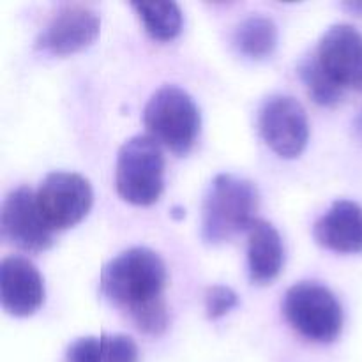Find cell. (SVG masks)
<instances>
[{"instance_id":"8fae6325","label":"cell","mask_w":362,"mask_h":362,"mask_svg":"<svg viewBox=\"0 0 362 362\" xmlns=\"http://www.w3.org/2000/svg\"><path fill=\"white\" fill-rule=\"evenodd\" d=\"M0 300L14 317H28L45 303V281L35 265L23 257H7L0 264Z\"/></svg>"},{"instance_id":"277c9868","label":"cell","mask_w":362,"mask_h":362,"mask_svg":"<svg viewBox=\"0 0 362 362\" xmlns=\"http://www.w3.org/2000/svg\"><path fill=\"white\" fill-rule=\"evenodd\" d=\"M144 124L158 144L186 154L200 133V110L184 88L163 85L145 105Z\"/></svg>"},{"instance_id":"7c38bea8","label":"cell","mask_w":362,"mask_h":362,"mask_svg":"<svg viewBox=\"0 0 362 362\" xmlns=\"http://www.w3.org/2000/svg\"><path fill=\"white\" fill-rule=\"evenodd\" d=\"M313 237L327 250L338 253H361L362 207L352 200H336L315 223Z\"/></svg>"},{"instance_id":"3957f363","label":"cell","mask_w":362,"mask_h":362,"mask_svg":"<svg viewBox=\"0 0 362 362\" xmlns=\"http://www.w3.org/2000/svg\"><path fill=\"white\" fill-rule=\"evenodd\" d=\"M115 186L133 205H152L165 187V156L151 134H136L122 144L117 154Z\"/></svg>"},{"instance_id":"8992f818","label":"cell","mask_w":362,"mask_h":362,"mask_svg":"<svg viewBox=\"0 0 362 362\" xmlns=\"http://www.w3.org/2000/svg\"><path fill=\"white\" fill-rule=\"evenodd\" d=\"M92 198L90 182L73 172L48 173L35 191L39 212L53 232L81 221L90 211Z\"/></svg>"},{"instance_id":"9c48e42d","label":"cell","mask_w":362,"mask_h":362,"mask_svg":"<svg viewBox=\"0 0 362 362\" xmlns=\"http://www.w3.org/2000/svg\"><path fill=\"white\" fill-rule=\"evenodd\" d=\"M0 230L4 239L23 251H45L53 244V230L46 225L35 204V193L28 186L11 191L0 209Z\"/></svg>"},{"instance_id":"2e32d148","label":"cell","mask_w":362,"mask_h":362,"mask_svg":"<svg viewBox=\"0 0 362 362\" xmlns=\"http://www.w3.org/2000/svg\"><path fill=\"white\" fill-rule=\"evenodd\" d=\"M133 7L154 39L168 41L182 28V11L177 2H134Z\"/></svg>"},{"instance_id":"5bb4252c","label":"cell","mask_w":362,"mask_h":362,"mask_svg":"<svg viewBox=\"0 0 362 362\" xmlns=\"http://www.w3.org/2000/svg\"><path fill=\"white\" fill-rule=\"evenodd\" d=\"M138 346L126 334L85 336L71 343L66 362H138Z\"/></svg>"},{"instance_id":"4fadbf2b","label":"cell","mask_w":362,"mask_h":362,"mask_svg":"<svg viewBox=\"0 0 362 362\" xmlns=\"http://www.w3.org/2000/svg\"><path fill=\"white\" fill-rule=\"evenodd\" d=\"M285 250L278 230L265 219H255L247 228V267L250 278L258 285H267L281 272Z\"/></svg>"},{"instance_id":"ac0fdd59","label":"cell","mask_w":362,"mask_h":362,"mask_svg":"<svg viewBox=\"0 0 362 362\" xmlns=\"http://www.w3.org/2000/svg\"><path fill=\"white\" fill-rule=\"evenodd\" d=\"M239 297L230 286L214 285L205 290V313L211 320L221 318L237 306Z\"/></svg>"},{"instance_id":"9a60e30c","label":"cell","mask_w":362,"mask_h":362,"mask_svg":"<svg viewBox=\"0 0 362 362\" xmlns=\"http://www.w3.org/2000/svg\"><path fill=\"white\" fill-rule=\"evenodd\" d=\"M233 42L243 55L251 57V59H262L276 48L278 27L272 18L251 14L237 25Z\"/></svg>"},{"instance_id":"6da1fadb","label":"cell","mask_w":362,"mask_h":362,"mask_svg":"<svg viewBox=\"0 0 362 362\" xmlns=\"http://www.w3.org/2000/svg\"><path fill=\"white\" fill-rule=\"evenodd\" d=\"M166 278V265L156 251L129 247L103 267L101 293L127 311L138 331L158 336L168 325L163 299Z\"/></svg>"},{"instance_id":"ba28073f","label":"cell","mask_w":362,"mask_h":362,"mask_svg":"<svg viewBox=\"0 0 362 362\" xmlns=\"http://www.w3.org/2000/svg\"><path fill=\"white\" fill-rule=\"evenodd\" d=\"M315 59L339 88L362 92V32L359 28L349 23L329 27L318 41Z\"/></svg>"},{"instance_id":"d6986e66","label":"cell","mask_w":362,"mask_h":362,"mask_svg":"<svg viewBox=\"0 0 362 362\" xmlns=\"http://www.w3.org/2000/svg\"><path fill=\"white\" fill-rule=\"evenodd\" d=\"M354 133H356L357 140L362 144V110L359 113H357L356 120H354Z\"/></svg>"},{"instance_id":"5b68a950","label":"cell","mask_w":362,"mask_h":362,"mask_svg":"<svg viewBox=\"0 0 362 362\" xmlns=\"http://www.w3.org/2000/svg\"><path fill=\"white\" fill-rule=\"evenodd\" d=\"M283 313L288 324L315 343H331L343 327L341 304L327 286L300 281L290 286L283 299Z\"/></svg>"},{"instance_id":"30bf717a","label":"cell","mask_w":362,"mask_h":362,"mask_svg":"<svg viewBox=\"0 0 362 362\" xmlns=\"http://www.w3.org/2000/svg\"><path fill=\"white\" fill-rule=\"evenodd\" d=\"M101 20L87 6H62L35 39V46L55 55H67L90 45L99 34Z\"/></svg>"},{"instance_id":"e0dca14e","label":"cell","mask_w":362,"mask_h":362,"mask_svg":"<svg viewBox=\"0 0 362 362\" xmlns=\"http://www.w3.org/2000/svg\"><path fill=\"white\" fill-rule=\"evenodd\" d=\"M299 74L300 80L306 85L310 95L318 103V105L329 106L341 101L345 90L339 88L338 85L322 71V67L318 66L315 55L306 57V59L299 64Z\"/></svg>"},{"instance_id":"52a82bcc","label":"cell","mask_w":362,"mask_h":362,"mask_svg":"<svg viewBox=\"0 0 362 362\" xmlns=\"http://www.w3.org/2000/svg\"><path fill=\"white\" fill-rule=\"evenodd\" d=\"M258 131L276 154L286 159L297 158L310 138L308 113L292 95L274 94L260 106Z\"/></svg>"},{"instance_id":"ffe728a7","label":"cell","mask_w":362,"mask_h":362,"mask_svg":"<svg viewBox=\"0 0 362 362\" xmlns=\"http://www.w3.org/2000/svg\"><path fill=\"white\" fill-rule=\"evenodd\" d=\"M345 7L346 9L354 11V13L362 14V2H349V4H345Z\"/></svg>"},{"instance_id":"7a4b0ae2","label":"cell","mask_w":362,"mask_h":362,"mask_svg":"<svg viewBox=\"0 0 362 362\" xmlns=\"http://www.w3.org/2000/svg\"><path fill=\"white\" fill-rule=\"evenodd\" d=\"M260 194L251 180L232 173L212 179L202 204V237L209 244L232 239L255 221Z\"/></svg>"}]
</instances>
